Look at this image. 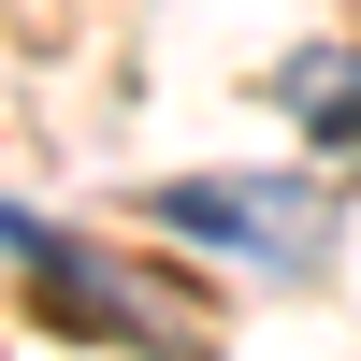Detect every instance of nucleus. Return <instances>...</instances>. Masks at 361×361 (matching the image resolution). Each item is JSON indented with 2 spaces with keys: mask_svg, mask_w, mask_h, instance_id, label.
Listing matches in <instances>:
<instances>
[{
  "mask_svg": "<svg viewBox=\"0 0 361 361\" xmlns=\"http://www.w3.org/2000/svg\"><path fill=\"white\" fill-rule=\"evenodd\" d=\"M289 116H304V130L318 145H347V159H361V58H289Z\"/></svg>",
  "mask_w": 361,
  "mask_h": 361,
  "instance_id": "nucleus-2",
  "label": "nucleus"
},
{
  "mask_svg": "<svg viewBox=\"0 0 361 361\" xmlns=\"http://www.w3.org/2000/svg\"><path fill=\"white\" fill-rule=\"evenodd\" d=\"M159 217L202 231V246H260V260L318 246V188H159Z\"/></svg>",
  "mask_w": 361,
  "mask_h": 361,
  "instance_id": "nucleus-1",
  "label": "nucleus"
}]
</instances>
